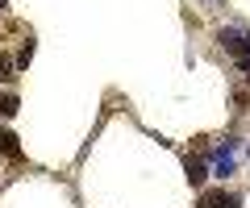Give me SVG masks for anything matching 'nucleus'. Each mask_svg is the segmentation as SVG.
Returning <instances> with one entry per match:
<instances>
[{"label":"nucleus","instance_id":"1","mask_svg":"<svg viewBox=\"0 0 250 208\" xmlns=\"http://www.w3.org/2000/svg\"><path fill=\"white\" fill-rule=\"evenodd\" d=\"M200 208H238V196H233V191H205V196H200Z\"/></svg>","mask_w":250,"mask_h":208},{"label":"nucleus","instance_id":"2","mask_svg":"<svg viewBox=\"0 0 250 208\" xmlns=\"http://www.w3.org/2000/svg\"><path fill=\"white\" fill-rule=\"evenodd\" d=\"M0 154H4V158H13V163H21V142H17V133H13V129H0Z\"/></svg>","mask_w":250,"mask_h":208},{"label":"nucleus","instance_id":"3","mask_svg":"<svg viewBox=\"0 0 250 208\" xmlns=\"http://www.w3.org/2000/svg\"><path fill=\"white\" fill-rule=\"evenodd\" d=\"M184 171H188V179H192V188H200V183H205V163H200V158H188Z\"/></svg>","mask_w":250,"mask_h":208},{"label":"nucleus","instance_id":"4","mask_svg":"<svg viewBox=\"0 0 250 208\" xmlns=\"http://www.w3.org/2000/svg\"><path fill=\"white\" fill-rule=\"evenodd\" d=\"M13 71H17V58L0 55V79H4V83H13V79H17V75H13Z\"/></svg>","mask_w":250,"mask_h":208},{"label":"nucleus","instance_id":"5","mask_svg":"<svg viewBox=\"0 0 250 208\" xmlns=\"http://www.w3.org/2000/svg\"><path fill=\"white\" fill-rule=\"evenodd\" d=\"M13 113H17V96L4 92V96H0V117H13Z\"/></svg>","mask_w":250,"mask_h":208},{"label":"nucleus","instance_id":"6","mask_svg":"<svg viewBox=\"0 0 250 208\" xmlns=\"http://www.w3.org/2000/svg\"><path fill=\"white\" fill-rule=\"evenodd\" d=\"M0 9H4V0H0Z\"/></svg>","mask_w":250,"mask_h":208}]
</instances>
